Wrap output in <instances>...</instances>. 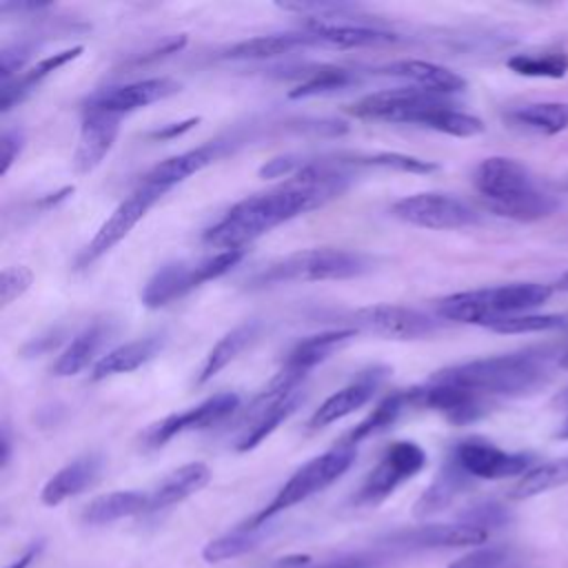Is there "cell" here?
Returning a JSON list of instances; mask_svg holds the SVG:
<instances>
[{"label": "cell", "instance_id": "30bf717a", "mask_svg": "<svg viewBox=\"0 0 568 568\" xmlns=\"http://www.w3.org/2000/svg\"><path fill=\"white\" fill-rule=\"evenodd\" d=\"M390 213L406 224L433 231L464 229L479 222V213L450 193L406 195L390 206Z\"/></svg>", "mask_w": 568, "mask_h": 568}, {"label": "cell", "instance_id": "7dc6e473", "mask_svg": "<svg viewBox=\"0 0 568 568\" xmlns=\"http://www.w3.org/2000/svg\"><path fill=\"white\" fill-rule=\"evenodd\" d=\"M24 146V131L22 129H4L0 135V173L4 175L11 164L18 160Z\"/></svg>", "mask_w": 568, "mask_h": 568}, {"label": "cell", "instance_id": "f546056e", "mask_svg": "<svg viewBox=\"0 0 568 568\" xmlns=\"http://www.w3.org/2000/svg\"><path fill=\"white\" fill-rule=\"evenodd\" d=\"M470 484V477L448 457V462L439 468L428 488L417 497L413 506L415 517H428L444 508H448L457 495H462Z\"/></svg>", "mask_w": 568, "mask_h": 568}, {"label": "cell", "instance_id": "277c9868", "mask_svg": "<svg viewBox=\"0 0 568 568\" xmlns=\"http://www.w3.org/2000/svg\"><path fill=\"white\" fill-rule=\"evenodd\" d=\"M552 291L555 288L550 284L539 282H513L475 291H462L439 300L437 315L450 322L486 326L495 317L528 313L546 304Z\"/></svg>", "mask_w": 568, "mask_h": 568}, {"label": "cell", "instance_id": "c3c4849f", "mask_svg": "<svg viewBox=\"0 0 568 568\" xmlns=\"http://www.w3.org/2000/svg\"><path fill=\"white\" fill-rule=\"evenodd\" d=\"M302 160H297L295 155H277L266 160V164L260 166V175L262 178H282V175H293L302 169Z\"/></svg>", "mask_w": 568, "mask_h": 568}, {"label": "cell", "instance_id": "8d00e7d4", "mask_svg": "<svg viewBox=\"0 0 568 568\" xmlns=\"http://www.w3.org/2000/svg\"><path fill=\"white\" fill-rule=\"evenodd\" d=\"M510 120L544 135H555L568 129V104L566 102H532L515 109Z\"/></svg>", "mask_w": 568, "mask_h": 568}, {"label": "cell", "instance_id": "8fae6325", "mask_svg": "<svg viewBox=\"0 0 568 568\" xmlns=\"http://www.w3.org/2000/svg\"><path fill=\"white\" fill-rule=\"evenodd\" d=\"M164 193L144 184H138L135 191H131L115 209L113 213L100 224V229L95 231V235L91 237V242L82 248V253L78 255L75 266L84 268L93 262H98L102 255H106L118 242H122L131 229L146 215V211L162 197Z\"/></svg>", "mask_w": 568, "mask_h": 568}, {"label": "cell", "instance_id": "6da1fadb", "mask_svg": "<svg viewBox=\"0 0 568 568\" xmlns=\"http://www.w3.org/2000/svg\"><path fill=\"white\" fill-rule=\"evenodd\" d=\"M348 184L339 164H304L288 182L264 193L248 195L233 204L213 226L204 231V244L220 251H244L246 244L271 229L337 197Z\"/></svg>", "mask_w": 568, "mask_h": 568}, {"label": "cell", "instance_id": "cb8c5ba5", "mask_svg": "<svg viewBox=\"0 0 568 568\" xmlns=\"http://www.w3.org/2000/svg\"><path fill=\"white\" fill-rule=\"evenodd\" d=\"M382 73L390 78L408 80L417 89L442 93V95H455L466 89V80L459 73L426 60H397L382 67Z\"/></svg>", "mask_w": 568, "mask_h": 568}, {"label": "cell", "instance_id": "d590c367", "mask_svg": "<svg viewBox=\"0 0 568 568\" xmlns=\"http://www.w3.org/2000/svg\"><path fill=\"white\" fill-rule=\"evenodd\" d=\"M528 555L510 544L477 546L475 550L457 557L448 568H528Z\"/></svg>", "mask_w": 568, "mask_h": 568}, {"label": "cell", "instance_id": "5b68a950", "mask_svg": "<svg viewBox=\"0 0 568 568\" xmlns=\"http://www.w3.org/2000/svg\"><path fill=\"white\" fill-rule=\"evenodd\" d=\"M373 268L371 257L346 248H304L295 251L253 277V286H275L291 282H324V280H351Z\"/></svg>", "mask_w": 568, "mask_h": 568}, {"label": "cell", "instance_id": "d6a6232c", "mask_svg": "<svg viewBox=\"0 0 568 568\" xmlns=\"http://www.w3.org/2000/svg\"><path fill=\"white\" fill-rule=\"evenodd\" d=\"M257 322H244L235 328H231L224 337H220V342L209 351V355L204 357V364L197 373V384H204L209 379H213L224 366H229L257 335Z\"/></svg>", "mask_w": 568, "mask_h": 568}, {"label": "cell", "instance_id": "9a60e30c", "mask_svg": "<svg viewBox=\"0 0 568 568\" xmlns=\"http://www.w3.org/2000/svg\"><path fill=\"white\" fill-rule=\"evenodd\" d=\"M357 331L386 339H419L437 331V324L426 313L399 304H371L351 313Z\"/></svg>", "mask_w": 568, "mask_h": 568}, {"label": "cell", "instance_id": "ee69618b", "mask_svg": "<svg viewBox=\"0 0 568 568\" xmlns=\"http://www.w3.org/2000/svg\"><path fill=\"white\" fill-rule=\"evenodd\" d=\"M462 521L470 524V526H477V528L488 532L490 528H499L508 521V510L501 504L484 501V504H475L473 508H468L462 515Z\"/></svg>", "mask_w": 568, "mask_h": 568}, {"label": "cell", "instance_id": "4dcf8cb0", "mask_svg": "<svg viewBox=\"0 0 568 568\" xmlns=\"http://www.w3.org/2000/svg\"><path fill=\"white\" fill-rule=\"evenodd\" d=\"M149 508V493L142 490H113L91 499L82 510V521L89 526H106L126 519Z\"/></svg>", "mask_w": 568, "mask_h": 568}, {"label": "cell", "instance_id": "7c38bea8", "mask_svg": "<svg viewBox=\"0 0 568 568\" xmlns=\"http://www.w3.org/2000/svg\"><path fill=\"white\" fill-rule=\"evenodd\" d=\"M450 459L470 479H506L524 477L532 466L535 457L528 453H510L481 437H468L455 444Z\"/></svg>", "mask_w": 568, "mask_h": 568}, {"label": "cell", "instance_id": "3957f363", "mask_svg": "<svg viewBox=\"0 0 568 568\" xmlns=\"http://www.w3.org/2000/svg\"><path fill=\"white\" fill-rule=\"evenodd\" d=\"M473 184L490 211L508 220L537 222L559 209V200L544 191L528 166L513 158L481 160L473 171Z\"/></svg>", "mask_w": 568, "mask_h": 568}, {"label": "cell", "instance_id": "11a10c76", "mask_svg": "<svg viewBox=\"0 0 568 568\" xmlns=\"http://www.w3.org/2000/svg\"><path fill=\"white\" fill-rule=\"evenodd\" d=\"M559 364H561V366H566V368H568V351H566V353H564V355H561V359H559Z\"/></svg>", "mask_w": 568, "mask_h": 568}, {"label": "cell", "instance_id": "83f0119b", "mask_svg": "<svg viewBox=\"0 0 568 568\" xmlns=\"http://www.w3.org/2000/svg\"><path fill=\"white\" fill-rule=\"evenodd\" d=\"M109 333H111V328H109V322H104V320H95L93 324L84 326L55 359V364L51 368L53 375L71 377V375H78L80 371H84L95 359L102 344L109 339Z\"/></svg>", "mask_w": 568, "mask_h": 568}, {"label": "cell", "instance_id": "b9f144b4", "mask_svg": "<svg viewBox=\"0 0 568 568\" xmlns=\"http://www.w3.org/2000/svg\"><path fill=\"white\" fill-rule=\"evenodd\" d=\"M344 164H359V166H382V169H395L404 173H433L437 171V164L430 160H422L415 155H404V153H357L351 155L348 160H342Z\"/></svg>", "mask_w": 568, "mask_h": 568}, {"label": "cell", "instance_id": "db71d44e", "mask_svg": "<svg viewBox=\"0 0 568 568\" xmlns=\"http://www.w3.org/2000/svg\"><path fill=\"white\" fill-rule=\"evenodd\" d=\"M557 437H559V439H568V419H566V422L561 424V428L557 430Z\"/></svg>", "mask_w": 568, "mask_h": 568}, {"label": "cell", "instance_id": "74e56055", "mask_svg": "<svg viewBox=\"0 0 568 568\" xmlns=\"http://www.w3.org/2000/svg\"><path fill=\"white\" fill-rule=\"evenodd\" d=\"M262 539H264V530L262 528L235 526L233 530L211 539L202 548V557H204L206 564H220V561H226V559H235L240 555H246L255 546H260Z\"/></svg>", "mask_w": 568, "mask_h": 568}, {"label": "cell", "instance_id": "816d5d0a", "mask_svg": "<svg viewBox=\"0 0 568 568\" xmlns=\"http://www.w3.org/2000/svg\"><path fill=\"white\" fill-rule=\"evenodd\" d=\"M11 459V437H9V428L2 426V466H7Z\"/></svg>", "mask_w": 568, "mask_h": 568}, {"label": "cell", "instance_id": "5bb4252c", "mask_svg": "<svg viewBox=\"0 0 568 568\" xmlns=\"http://www.w3.org/2000/svg\"><path fill=\"white\" fill-rule=\"evenodd\" d=\"M237 406H240L237 393H231V390L217 393V395L200 402L197 406H191L182 413H173V415L155 422L153 426H149L142 435V446L153 450L186 430L209 428V426L222 422L224 417H229Z\"/></svg>", "mask_w": 568, "mask_h": 568}, {"label": "cell", "instance_id": "4fadbf2b", "mask_svg": "<svg viewBox=\"0 0 568 568\" xmlns=\"http://www.w3.org/2000/svg\"><path fill=\"white\" fill-rule=\"evenodd\" d=\"M450 100V95L424 91L417 87H397L364 95L348 111L364 120H384L399 124H417V120L433 106Z\"/></svg>", "mask_w": 568, "mask_h": 568}, {"label": "cell", "instance_id": "681fc988", "mask_svg": "<svg viewBox=\"0 0 568 568\" xmlns=\"http://www.w3.org/2000/svg\"><path fill=\"white\" fill-rule=\"evenodd\" d=\"M197 122H200V118H186V120H182V122H173V124H166V126H162V129H155V131H151L149 135H151L153 140H171V138H178V135L191 131Z\"/></svg>", "mask_w": 568, "mask_h": 568}, {"label": "cell", "instance_id": "ffe728a7", "mask_svg": "<svg viewBox=\"0 0 568 568\" xmlns=\"http://www.w3.org/2000/svg\"><path fill=\"white\" fill-rule=\"evenodd\" d=\"M386 368H371L364 371L357 379H353L351 384H346L344 388L335 390L333 395H328L320 408L311 415L308 419V428L317 430L324 426H331L348 415H353L357 408H362L366 402H371V397L375 395L382 377H384Z\"/></svg>", "mask_w": 568, "mask_h": 568}, {"label": "cell", "instance_id": "603a6c76", "mask_svg": "<svg viewBox=\"0 0 568 568\" xmlns=\"http://www.w3.org/2000/svg\"><path fill=\"white\" fill-rule=\"evenodd\" d=\"M217 153H220L217 144H204V146H195L191 151H184L180 155L166 158V160L158 162L155 166H151L142 175L140 184L158 189L162 193H169L173 186H178L186 178L206 169L217 158Z\"/></svg>", "mask_w": 568, "mask_h": 568}, {"label": "cell", "instance_id": "f5cc1de1", "mask_svg": "<svg viewBox=\"0 0 568 568\" xmlns=\"http://www.w3.org/2000/svg\"><path fill=\"white\" fill-rule=\"evenodd\" d=\"M552 288H557L559 293H568V271L564 275H559V280L555 282Z\"/></svg>", "mask_w": 568, "mask_h": 568}, {"label": "cell", "instance_id": "8992f818", "mask_svg": "<svg viewBox=\"0 0 568 568\" xmlns=\"http://www.w3.org/2000/svg\"><path fill=\"white\" fill-rule=\"evenodd\" d=\"M355 462V448L346 446V444H337L331 450L308 459L306 464H302L286 481L284 486L275 493V497L255 515H251L246 521H242L240 526L244 528H264V524L268 519H273L275 515L306 501L308 497H313L315 493L328 488L333 481H337Z\"/></svg>", "mask_w": 568, "mask_h": 568}, {"label": "cell", "instance_id": "2e32d148", "mask_svg": "<svg viewBox=\"0 0 568 568\" xmlns=\"http://www.w3.org/2000/svg\"><path fill=\"white\" fill-rule=\"evenodd\" d=\"M406 395H408V404L433 408L455 426H466L477 422L488 413V406H490V399L477 393H470L453 384L433 382V379H428V384L422 388L406 390Z\"/></svg>", "mask_w": 568, "mask_h": 568}, {"label": "cell", "instance_id": "7a4b0ae2", "mask_svg": "<svg viewBox=\"0 0 568 568\" xmlns=\"http://www.w3.org/2000/svg\"><path fill=\"white\" fill-rule=\"evenodd\" d=\"M550 359L546 348H528L455 364L437 371L430 379L466 388L486 399L524 397L548 384Z\"/></svg>", "mask_w": 568, "mask_h": 568}, {"label": "cell", "instance_id": "44dd1931", "mask_svg": "<svg viewBox=\"0 0 568 568\" xmlns=\"http://www.w3.org/2000/svg\"><path fill=\"white\" fill-rule=\"evenodd\" d=\"M102 455L100 453H87L62 466L58 473H53L47 484L42 486L40 501L44 506H58L69 497H75L84 493L89 486L95 484V479L102 473Z\"/></svg>", "mask_w": 568, "mask_h": 568}, {"label": "cell", "instance_id": "ac0fdd59", "mask_svg": "<svg viewBox=\"0 0 568 568\" xmlns=\"http://www.w3.org/2000/svg\"><path fill=\"white\" fill-rule=\"evenodd\" d=\"M488 532L457 521V524H419L413 528H402L384 537V544L402 550H435V548H464L481 546Z\"/></svg>", "mask_w": 568, "mask_h": 568}, {"label": "cell", "instance_id": "1f68e13d", "mask_svg": "<svg viewBox=\"0 0 568 568\" xmlns=\"http://www.w3.org/2000/svg\"><path fill=\"white\" fill-rule=\"evenodd\" d=\"M313 42L304 33H273L242 40L224 51L226 60H268L291 53L297 47H311Z\"/></svg>", "mask_w": 568, "mask_h": 568}, {"label": "cell", "instance_id": "ba28073f", "mask_svg": "<svg viewBox=\"0 0 568 568\" xmlns=\"http://www.w3.org/2000/svg\"><path fill=\"white\" fill-rule=\"evenodd\" d=\"M244 251H217L197 262H169L160 266L142 288V304L146 308H162L193 288L222 277L240 260Z\"/></svg>", "mask_w": 568, "mask_h": 568}, {"label": "cell", "instance_id": "52a82bcc", "mask_svg": "<svg viewBox=\"0 0 568 568\" xmlns=\"http://www.w3.org/2000/svg\"><path fill=\"white\" fill-rule=\"evenodd\" d=\"M304 373L284 368L262 388L253 402L248 404L246 413L242 415V430L235 439V450L246 453L260 446L282 422H286L302 402V382Z\"/></svg>", "mask_w": 568, "mask_h": 568}, {"label": "cell", "instance_id": "484cf974", "mask_svg": "<svg viewBox=\"0 0 568 568\" xmlns=\"http://www.w3.org/2000/svg\"><path fill=\"white\" fill-rule=\"evenodd\" d=\"M209 479H211V470L202 462H191V464H184V466L171 470L149 493V508H146V513L162 510V508H169V506H175V504L189 499L191 495L200 493L209 484Z\"/></svg>", "mask_w": 568, "mask_h": 568}, {"label": "cell", "instance_id": "9f6ffc18", "mask_svg": "<svg viewBox=\"0 0 568 568\" xmlns=\"http://www.w3.org/2000/svg\"><path fill=\"white\" fill-rule=\"evenodd\" d=\"M564 189H566V191H568V175H566V178H564Z\"/></svg>", "mask_w": 568, "mask_h": 568}, {"label": "cell", "instance_id": "bcb514c9", "mask_svg": "<svg viewBox=\"0 0 568 568\" xmlns=\"http://www.w3.org/2000/svg\"><path fill=\"white\" fill-rule=\"evenodd\" d=\"M384 559H386L384 552H355V555L333 557L308 568H379Z\"/></svg>", "mask_w": 568, "mask_h": 568}, {"label": "cell", "instance_id": "d6986e66", "mask_svg": "<svg viewBox=\"0 0 568 568\" xmlns=\"http://www.w3.org/2000/svg\"><path fill=\"white\" fill-rule=\"evenodd\" d=\"M120 133V115L102 111H84L75 153L73 169L78 173H91L102 164L106 153L113 149Z\"/></svg>", "mask_w": 568, "mask_h": 568}, {"label": "cell", "instance_id": "e0dca14e", "mask_svg": "<svg viewBox=\"0 0 568 568\" xmlns=\"http://www.w3.org/2000/svg\"><path fill=\"white\" fill-rule=\"evenodd\" d=\"M178 91H180V82H175L173 78H146V80L95 91L87 100L84 111H102V113H113L122 118L124 113L144 109Z\"/></svg>", "mask_w": 568, "mask_h": 568}, {"label": "cell", "instance_id": "4316f807", "mask_svg": "<svg viewBox=\"0 0 568 568\" xmlns=\"http://www.w3.org/2000/svg\"><path fill=\"white\" fill-rule=\"evenodd\" d=\"M355 335H357L355 328H339V331H324V333L308 335L286 353V359L282 366L308 375V371H313L317 364L326 362L333 353H337L348 342H353Z\"/></svg>", "mask_w": 568, "mask_h": 568}, {"label": "cell", "instance_id": "f1b7e54d", "mask_svg": "<svg viewBox=\"0 0 568 568\" xmlns=\"http://www.w3.org/2000/svg\"><path fill=\"white\" fill-rule=\"evenodd\" d=\"M82 53V47H71L58 53H51L47 58H42L40 62H36L31 69L22 71L18 78L2 82V91H0V109L7 113L11 111L16 104H20L44 78H49L51 73H55L60 67L69 64L71 60H75Z\"/></svg>", "mask_w": 568, "mask_h": 568}, {"label": "cell", "instance_id": "d4e9b609", "mask_svg": "<svg viewBox=\"0 0 568 568\" xmlns=\"http://www.w3.org/2000/svg\"><path fill=\"white\" fill-rule=\"evenodd\" d=\"M162 348H164V335H146L140 339H131L109 351L106 355H102L91 368V379L100 382L106 377L138 371L140 366L151 362L155 355H160Z\"/></svg>", "mask_w": 568, "mask_h": 568}, {"label": "cell", "instance_id": "ab89813d", "mask_svg": "<svg viewBox=\"0 0 568 568\" xmlns=\"http://www.w3.org/2000/svg\"><path fill=\"white\" fill-rule=\"evenodd\" d=\"M355 82V75L346 69L337 67H322L311 71L297 87L288 91L291 100H302V98H315V95H331L335 91H342Z\"/></svg>", "mask_w": 568, "mask_h": 568}, {"label": "cell", "instance_id": "f35d334b", "mask_svg": "<svg viewBox=\"0 0 568 568\" xmlns=\"http://www.w3.org/2000/svg\"><path fill=\"white\" fill-rule=\"evenodd\" d=\"M566 484H568V457H561V459L546 462L541 466L530 468L513 486L510 497L513 499H528V497L541 495L546 490H552V488H559V486H566Z\"/></svg>", "mask_w": 568, "mask_h": 568}, {"label": "cell", "instance_id": "e575fe53", "mask_svg": "<svg viewBox=\"0 0 568 568\" xmlns=\"http://www.w3.org/2000/svg\"><path fill=\"white\" fill-rule=\"evenodd\" d=\"M508 69L526 78H550L561 80L568 73V53L561 49L550 51H526L515 53L506 60Z\"/></svg>", "mask_w": 568, "mask_h": 568}, {"label": "cell", "instance_id": "f907efd6", "mask_svg": "<svg viewBox=\"0 0 568 568\" xmlns=\"http://www.w3.org/2000/svg\"><path fill=\"white\" fill-rule=\"evenodd\" d=\"M40 550H42V544H40V541H38V544H31V546L18 557V561H13L9 568H29L31 561L38 557Z\"/></svg>", "mask_w": 568, "mask_h": 568}, {"label": "cell", "instance_id": "836d02e7", "mask_svg": "<svg viewBox=\"0 0 568 568\" xmlns=\"http://www.w3.org/2000/svg\"><path fill=\"white\" fill-rule=\"evenodd\" d=\"M406 404H408L406 390H404V393H393V395L384 397V399H382L344 439H342V444L355 448L359 442H364V439H368V437H373V435H377V433H384L386 428H390V426L397 422V417L402 415V410L406 408Z\"/></svg>", "mask_w": 568, "mask_h": 568}, {"label": "cell", "instance_id": "7bdbcfd3", "mask_svg": "<svg viewBox=\"0 0 568 568\" xmlns=\"http://www.w3.org/2000/svg\"><path fill=\"white\" fill-rule=\"evenodd\" d=\"M33 282V271L24 264L7 266L0 275V300L2 306H9L13 300L24 295Z\"/></svg>", "mask_w": 568, "mask_h": 568}, {"label": "cell", "instance_id": "9c48e42d", "mask_svg": "<svg viewBox=\"0 0 568 568\" xmlns=\"http://www.w3.org/2000/svg\"><path fill=\"white\" fill-rule=\"evenodd\" d=\"M426 450L415 442H393L353 495L355 506H377L388 499L404 481L419 475L426 466Z\"/></svg>", "mask_w": 568, "mask_h": 568}, {"label": "cell", "instance_id": "7402d4cb", "mask_svg": "<svg viewBox=\"0 0 568 568\" xmlns=\"http://www.w3.org/2000/svg\"><path fill=\"white\" fill-rule=\"evenodd\" d=\"M304 36L313 44L337 47V49H357V47H377L395 42L397 36L377 27H364L353 22H317L304 20Z\"/></svg>", "mask_w": 568, "mask_h": 568}, {"label": "cell", "instance_id": "f6af8a7d", "mask_svg": "<svg viewBox=\"0 0 568 568\" xmlns=\"http://www.w3.org/2000/svg\"><path fill=\"white\" fill-rule=\"evenodd\" d=\"M31 58V44L18 42L11 47H4L0 53V75L2 82H9L13 78H18L20 69L27 64V60Z\"/></svg>", "mask_w": 568, "mask_h": 568}, {"label": "cell", "instance_id": "60d3db41", "mask_svg": "<svg viewBox=\"0 0 568 568\" xmlns=\"http://www.w3.org/2000/svg\"><path fill=\"white\" fill-rule=\"evenodd\" d=\"M561 326H566V317L557 313H519V315L495 317L484 328L504 333V335H524V333H546Z\"/></svg>", "mask_w": 568, "mask_h": 568}]
</instances>
